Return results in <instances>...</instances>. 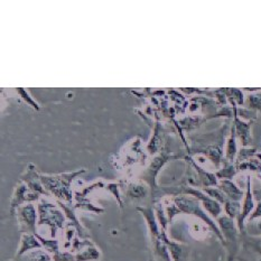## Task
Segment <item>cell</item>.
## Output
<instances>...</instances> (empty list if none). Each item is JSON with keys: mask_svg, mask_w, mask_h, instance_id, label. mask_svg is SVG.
<instances>
[{"mask_svg": "<svg viewBox=\"0 0 261 261\" xmlns=\"http://www.w3.org/2000/svg\"><path fill=\"white\" fill-rule=\"evenodd\" d=\"M258 158H259V161H261V152L260 154H258Z\"/></svg>", "mask_w": 261, "mask_h": 261, "instance_id": "10", "label": "cell"}, {"mask_svg": "<svg viewBox=\"0 0 261 261\" xmlns=\"http://www.w3.org/2000/svg\"><path fill=\"white\" fill-rule=\"evenodd\" d=\"M257 218H261V202L258 203L256 210H254V212L252 213V215L250 217V220L257 219Z\"/></svg>", "mask_w": 261, "mask_h": 261, "instance_id": "9", "label": "cell"}, {"mask_svg": "<svg viewBox=\"0 0 261 261\" xmlns=\"http://www.w3.org/2000/svg\"><path fill=\"white\" fill-rule=\"evenodd\" d=\"M243 251L252 254L253 261H261V237H247L243 240Z\"/></svg>", "mask_w": 261, "mask_h": 261, "instance_id": "4", "label": "cell"}, {"mask_svg": "<svg viewBox=\"0 0 261 261\" xmlns=\"http://www.w3.org/2000/svg\"><path fill=\"white\" fill-rule=\"evenodd\" d=\"M225 212L228 213L229 218H239L241 214L240 204L237 201H226L225 202Z\"/></svg>", "mask_w": 261, "mask_h": 261, "instance_id": "6", "label": "cell"}, {"mask_svg": "<svg viewBox=\"0 0 261 261\" xmlns=\"http://www.w3.org/2000/svg\"><path fill=\"white\" fill-rule=\"evenodd\" d=\"M176 203H177V205H178L180 211H183L185 213H191V214L198 215V217H200L201 219L205 221V222L214 230V232L217 233V236L220 238V239L223 241V238H222V236H221L220 231L218 230V228L215 226V224L212 222V221L207 218V215L204 213V211H202V208L200 207V204H198V202L196 200H193V198L181 196V197L176 198Z\"/></svg>", "mask_w": 261, "mask_h": 261, "instance_id": "1", "label": "cell"}, {"mask_svg": "<svg viewBox=\"0 0 261 261\" xmlns=\"http://www.w3.org/2000/svg\"><path fill=\"white\" fill-rule=\"evenodd\" d=\"M249 105H250L251 108H256V109L261 110V92L249 96Z\"/></svg>", "mask_w": 261, "mask_h": 261, "instance_id": "7", "label": "cell"}, {"mask_svg": "<svg viewBox=\"0 0 261 261\" xmlns=\"http://www.w3.org/2000/svg\"><path fill=\"white\" fill-rule=\"evenodd\" d=\"M237 152V147H236V140L234 137L232 136V137L229 139V145H228V157L229 158H233L234 155Z\"/></svg>", "mask_w": 261, "mask_h": 261, "instance_id": "8", "label": "cell"}, {"mask_svg": "<svg viewBox=\"0 0 261 261\" xmlns=\"http://www.w3.org/2000/svg\"><path fill=\"white\" fill-rule=\"evenodd\" d=\"M219 224L221 226L223 234L226 237V245H231L229 249L228 261H232L237 254V242H238V231L234 225L233 220L229 217H222L219 219Z\"/></svg>", "mask_w": 261, "mask_h": 261, "instance_id": "2", "label": "cell"}, {"mask_svg": "<svg viewBox=\"0 0 261 261\" xmlns=\"http://www.w3.org/2000/svg\"><path fill=\"white\" fill-rule=\"evenodd\" d=\"M221 191H223L230 197L231 201H239L242 198V192L230 180L221 181Z\"/></svg>", "mask_w": 261, "mask_h": 261, "instance_id": "5", "label": "cell"}, {"mask_svg": "<svg viewBox=\"0 0 261 261\" xmlns=\"http://www.w3.org/2000/svg\"><path fill=\"white\" fill-rule=\"evenodd\" d=\"M253 207H254V202H253V196H252V192H251V183H250V178H248L247 193L245 195V201H243V204H242L240 217L238 218V223H239L238 225H239V229L241 231L243 229V222H245V220L249 217V214L252 212Z\"/></svg>", "mask_w": 261, "mask_h": 261, "instance_id": "3", "label": "cell"}]
</instances>
